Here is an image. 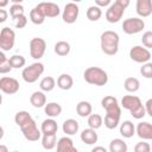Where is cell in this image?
<instances>
[{
  "label": "cell",
  "instance_id": "obj_34",
  "mask_svg": "<svg viewBox=\"0 0 152 152\" xmlns=\"http://www.w3.org/2000/svg\"><path fill=\"white\" fill-rule=\"evenodd\" d=\"M10 64L12 69H20L26 64V59L21 55H13L10 57Z\"/></svg>",
  "mask_w": 152,
  "mask_h": 152
},
{
  "label": "cell",
  "instance_id": "obj_27",
  "mask_svg": "<svg viewBox=\"0 0 152 152\" xmlns=\"http://www.w3.org/2000/svg\"><path fill=\"white\" fill-rule=\"evenodd\" d=\"M55 53L56 55H58V56H61V57H64V56H66V55H69L70 53V50H71V48H70V44L68 43V42H65V40H59V42H57L56 44H55Z\"/></svg>",
  "mask_w": 152,
  "mask_h": 152
},
{
  "label": "cell",
  "instance_id": "obj_32",
  "mask_svg": "<svg viewBox=\"0 0 152 152\" xmlns=\"http://www.w3.org/2000/svg\"><path fill=\"white\" fill-rule=\"evenodd\" d=\"M101 17H102V10L99 6L94 5V6H90L87 10V18L90 21H97Z\"/></svg>",
  "mask_w": 152,
  "mask_h": 152
},
{
  "label": "cell",
  "instance_id": "obj_47",
  "mask_svg": "<svg viewBox=\"0 0 152 152\" xmlns=\"http://www.w3.org/2000/svg\"><path fill=\"white\" fill-rule=\"evenodd\" d=\"M90 152H108L103 146H95L94 148H91Z\"/></svg>",
  "mask_w": 152,
  "mask_h": 152
},
{
  "label": "cell",
  "instance_id": "obj_41",
  "mask_svg": "<svg viewBox=\"0 0 152 152\" xmlns=\"http://www.w3.org/2000/svg\"><path fill=\"white\" fill-rule=\"evenodd\" d=\"M134 152H151V145L146 141H139L134 146Z\"/></svg>",
  "mask_w": 152,
  "mask_h": 152
},
{
  "label": "cell",
  "instance_id": "obj_37",
  "mask_svg": "<svg viewBox=\"0 0 152 152\" xmlns=\"http://www.w3.org/2000/svg\"><path fill=\"white\" fill-rule=\"evenodd\" d=\"M10 14L12 19H15L20 15H24V6L21 4H13L10 7Z\"/></svg>",
  "mask_w": 152,
  "mask_h": 152
},
{
  "label": "cell",
  "instance_id": "obj_8",
  "mask_svg": "<svg viewBox=\"0 0 152 152\" xmlns=\"http://www.w3.org/2000/svg\"><path fill=\"white\" fill-rule=\"evenodd\" d=\"M15 43V32L10 27H2L0 32V49L1 51H10Z\"/></svg>",
  "mask_w": 152,
  "mask_h": 152
},
{
  "label": "cell",
  "instance_id": "obj_1",
  "mask_svg": "<svg viewBox=\"0 0 152 152\" xmlns=\"http://www.w3.org/2000/svg\"><path fill=\"white\" fill-rule=\"evenodd\" d=\"M120 37L115 31H104L100 37V45L103 53L108 56H114L119 51Z\"/></svg>",
  "mask_w": 152,
  "mask_h": 152
},
{
  "label": "cell",
  "instance_id": "obj_35",
  "mask_svg": "<svg viewBox=\"0 0 152 152\" xmlns=\"http://www.w3.org/2000/svg\"><path fill=\"white\" fill-rule=\"evenodd\" d=\"M32 119V116L28 114V112H26V110H20V112H18L17 114H15V116H14V121H15V124L19 126V127H21L23 125H25L27 121H30Z\"/></svg>",
  "mask_w": 152,
  "mask_h": 152
},
{
  "label": "cell",
  "instance_id": "obj_40",
  "mask_svg": "<svg viewBox=\"0 0 152 152\" xmlns=\"http://www.w3.org/2000/svg\"><path fill=\"white\" fill-rule=\"evenodd\" d=\"M141 43L146 49H152V31H146L142 34Z\"/></svg>",
  "mask_w": 152,
  "mask_h": 152
},
{
  "label": "cell",
  "instance_id": "obj_29",
  "mask_svg": "<svg viewBox=\"0 0 152 152\" xmlns=\"http://www.w3.org/2000/svg\"><path fill=\"white\" fill-rule=\"evenodd\" d=\"M57 141L56 134H44L42 137V146L45 150H53L57 146Z\"/></svg>",
  "mask_w": 152,
  "mask_h": 152
},
{
  "label": "cell",
  "instance_id": "obj_50",
  "mask_svg": "<svg viewBox=\"0 0 152 152\" xmlns=\"http://www.w3.org/2000/svg\"><path fill=\"white\" fill-rule=\"evenodd\" d=\"M13 152H19V151H13Z\"/></svg>",
  "mask_w": 152,
  "mask_h": 152
},
{
  "label": "cell",
  "instance_id": "obj_16",
  "mask_svg": "<svg viewBox=\"0 0 152 152\" xmlns=\"http://www.w3.org/2000/svg\"><path fill=\"white\" fill-rule=\"evenodd\" d=\"M135 11L139 17L146 18L152 14V1L151 0H138L135 4Z\"/></svg>",
  "mask_w": 152,
  "mask_h": 152
},
{
  "label": "cell",
  "instance_id": "obj_45",
  "mask_svg": "<svg viewBox=\"0 0 152 152\" xmlns=\"http://www.w3.org/2000/svg\"><path fill=\"white\" fill-rule=\"evenodd\" d=\"M95 5L96 6H99L100 8L101 7H103V6H110V0H96L95 1Z\"/></svg>",
  "mask_w": 152,
  "mask_h": 152
},
{
  "label": "cell",
  "instance_id": "obj_51",
  "mask_svg": "<svg viewBox=\"0 0 152 152\" xmlns=\"http://www.w3.org/2000/svg\"><path fill=\"white\" fill-rule=\"evenodd\" d=\"M151 150H152V146H151Z\"/></svg>",
  "mask_w": 152,
  "mask_h": 152
},
{
  "label": "cell",
  "instance_id": "obj_18",
  "mask_svg": "<svg viewBox=\"0 0 152 152\" xmlns=\"http://www.w3.org/2000/svg\"><path fill=\"white\" fill-rule=\"evenodd\" d=\"M30 103L34 107V108H42V107H45L46 104V96L44 94V91H33L32 95L30 96Z\"/></svg>",
  "mask_w": 152,
  "mask_h": 152
},
{
  "label": "cell",
  "instance_id": "obj_28",
  "mask_svg": "<svg viewBox=\"0 0 152 152\" xmlns=\"http://www.w3.org/2000/svg\"><path fill=\"white\" fill-rule=\"evenodd\" d=\"M124 88L128 93H135L140 89V82L137 77H127L124 82Z\"/></svg>",
  "mask_w": 152,
  "mask_h": 152
},
{
  "label": "cell",
  "instance_id": "obj_42",
  "mask_svg": "<svg viewBox=\"0 0 152 152\" xmlns=\"http://www.w3.org/2000/svg\"><path fill=\"white\" fill-rule=\"evenodd\" d=\"M131 115L134 118V119H141V118H144L145 115H146V109H145V106L144 104H141L139 108H137L135 110H133V112H131Z\"/></svg>",
  "mask_w": 152,
  "mask_h": 152
},
{
  "label": "cell",
  "instance_id": "obj_4",
  "mask_svg": "<svg viewBox=\"0 0 152 152\" xmlns=\"http://www.w3.org/2000/svg\"><path fill=\"white\" fill-rule=\"evenodd\" d=\"M44 64L40 62H36L25 66L21 72V77L26 83H34L44 72Z\"/></svg>",
  "mask_w": 152,
  "mask_h": 152
},
{
  "label": "cell",
  "instance_id": "obj_20",
  "mask_svg": "<svg viewBox=\"0 0 152 152\" xmlns=\"http://www.w3.org/2000/svg\"><path fill=\"white\" fill-rule=\"evenodd\" d=\"M57 129H58V126H57V122L53 120V119H45L43 122H42V126H40V131L44 134H56L57 133Z\"/></svg>",
  "mask_w": 152,
  "mask_h": 152
},
{
  "label": "cell",
  "instance_id": "obj_22",
  "mask_svg": "<svg viewBox=\"0 0 152 152\" xmlns=\"http://www.w3.org/2000/svg\"><path fill=\"white\" fill-rule=\"evenodd\" d=\"M78 128H80V125L75 119H66L63 122V126H62V129L66 135L76 134L78 132Z\"/></svg>",
  "mask_w": 152,
  "mask_h": 152
},
{
  "label": "cell",
  "instance_id": "obj_3",
  "mask_svg": "<svg viewBox=\"0 0 152 152\" xmlns=\"http://www.w3.org/2000/svg\"><path fill=\"white\" fill-rule=\"evenodd\" d=\"M129 5V0H115L106 11V20L110 24L120 21L126 7Z\"/></svg>",
  "mask_w": 152,
  "mask_h": 152
},
{
  "label": "cell",
  "instance_id": "obj_26",
  "mask_svg": "<svg viewBox=\"0 0 152 152\" xmlns=\"http://www.w3.org/2000/svg\"><path fill=\"white\" fill-rule=\"evenodd\" d=\"M128 146L122 139H113L109 142V152H127Z\"/></svg>",
  "mask_w": 152,
  "mask_h": 152
},
{
  "label": "cell",
  "instance_id": "obj_49",
  "mask_svg": "<svg viewBox=\"0 0 152 152\" xmlns=\"http://www.w3.org/2000/svg\"><path fill=\"white\" fill-rule=\"evenodd\" d=\"M8 4V1H2V2H0V7H4V6H6Z\"/></svg>",
  "mask_w": 152,
  "mask_h": 152
},
{
  "label": "cell",
  "instance_id": "obj_24",
  "mask_svg": "<svg viewBox=\"0 0 152 152\" xmlns=\"http://www.w3.org/2000/svg\"><path fill=\"white\" fill-rule=\"evenodd\" d=\"M120 134L124 138H132L135 134V127H134L133 122L129 120H125L120 125Z\"/></svg>",
  "mask_w": 152,
  "mask_h": 152
},
{
  "label": "cell",
  "instance_id": "obj_17",
  "mask_svg": "<svg viewBox=\"0 0 152 152\" xmlns=\"http://www.w3.org/2000/svg\"><path fill=\"white\" fill-rule=\"evenodd\" d=\"M56 147H57L56 152H78L77 148L74 146V141L69 137L59 138Z\"/></svg>",
  "mask_w": 152,
  "mask_h": 152
},
{
  "label": "cell",
  "instance_id": "obj_25",
  "mask_svg": "<svg viewBox=\"0 0 152 152\" xmlns=\"http://www.w3.org/2000/svg\"><path fill=\"white\" fill-rule=\"evenodd\" d=\"M93 112V107L91 103L89 101H80L76 106V113L81 116V118H86L89 116Z\"/></svg>",
  "mask_w": 152,
  "mask_h": 152
},
{
  "label": "cell",
  "instance_id": "obj_14",
  "mask_svg": "<svg viewBox=\"0 0 152 152\" xmlns=\"http://www.w3.org/2000/svg\"><path fill=\"white\" fill-rule=\"evenodd\" d=\"M141 104H142L141 103V100L138 96H135V95H125L121 99V106H122V108L129 110V113L133 112V110H135L137 108H139Z\"/></svg>",
  "mask_w": 152,
  "mask_h": 152
},
{
  "label": "cell",
  "instance_id": "obj_5",
  "mask_svg": "<svg viewBox=\"0 0 152 152\" xmlns=\"http://www.w3.org/2000/svg\"><path fill=\"white\" fill-rule=\"evenodd\" d=\"M101 106L106 110V115H110V116L120 119V116H121V108H120V104H119L116 97L110 96V95L104 96L101 100Z\"/></svg>",
  "mask_w": 152,
  "mask_h": 152
},
{
  "label": "cell",
  "instance_id": "obj_36",
  "mask_svg": "<svg viewBox=\"0 0 152 152\" xmlns=\"http://www.w3.org/2000/svg\"><path fill=\"white\" fill-rule=\"evenodd\" d=\"M12 70V66L10 64V58L6 57L5 52H0V74H7Z\"/></svg>",
  "mask_w": 152,
  "mask_h": 152
},
{
  "label": "cell",
  "instance_id": "obj_7",
  "mask_svg": "<svg viewBox=\"0 0 152 152\" xmlns=\"http://www.w3.org/2000/svg\"><path fill=\"white\" fill-rule=\"evenodd\" d=\"M20 129H21V133L25 137V139L28 140V141H37L43 135L42 131L37 127V124H36V121L33 119H31L25 125H23L20 127Z\"/></svg>",
  "mask_w": 152,
  "mask_h": 152
},
{
  "label": "cell",
  "instance_id": "obj_13",
  "mask_svg": "<svg viewBox=\"0 0 152 152\" xmlns=\"http://www.w3.org/2000/svg\"><path fill=\"white\" fill-rule=\"evenodd\" d=\"M37 7L43 12V14L48 18H56L59 15L61 10L59 6L55 2H39Z\"/></svg>",
  "mask_w": 152,
  "mask_h": 152
},
{
  "label": "cell",
  "instance_id": "obj_46",
  "mask_svg": "<svg viewBox=\"0 0 152 152\" xmlns=\"http://www.w3.org/2000/svg\"><path fill=\"white\" fill-rule=\"evenodd\" d=\"M7 15H8L7 11L4 10V8H1V10H0V23H5L6 19H7Z\"/></svg>",
  "mask_w": 152,
  "mask_h": 152
},
{
  "label": "cell",
  "instance_id": "obj_10",
  "mask_svg": "<svg viewBox=\"0 0 152 152\" xmlns=\"http://www.w3.org/2000/svg\"><path fill=\"white\" fill-rule=\"evenodd\" d=\"M46 50V42L43 38L34 37L30 40V55L33 59H40Z\"/></svg>",
  "mask_w": 152,
  "mask_h": 152
},
{
  "label": "cell",
  "instance_id": "obj_11",
  "mask_svg": "<svg viewBox=\"0 0 152 152\" xmlns=\"http://www.w3.org/2000/svg\"><path fill=\"white\" fill-rule=\"evenodd\" d=\"M78 13H80L78 5H76L74 2H68L64 6L63 13H62V19L66 24H74L78 18Z\"/></svg>",
  "mask_w": 152,
  "mask_h": 152
},
{
  "label": "cell",
  "instance_id": "obj_48",
  "mask_svg": "<svg viewBox=\"0 0 152 152\" xmlns=\"http://www.w3.org/2000/svg\"><path fill=\"white\" fill-rule=\"evenodd\" d=\"M0 152H8L7 146H6V145H4V144H1V145H0Z\"/></svg>",
  "mask_w": 152,
  "mask_h": 152
},
{
  "label": "cell",
  "instance_id": "obj_43",
  "mask_svg": "<svg viewBox=\"0 0 152 152\" xmlns=\"http://www.w3.org/2000/svg\"><path fill=\"white\" fill-rule=\"evenodd\" d=\"M13 23H14V26H15L17 28H23V27H25L26 24H27V18L25 17V14H24V15H20V17H18V18L13 19Z\"/></svg>",
  "mask_w": 152,
  "mask_h": 152
},
{
  "label": "cell",
  "instance_id": "obj_30",
  "mask_svg": "<svg viewBox=\"0 0 152 152\" xmlns=\"http://www.w3.org/2000/svg\"><path fill=\"white\" fill-rule=\"evenodd\" d=\"M45 15L43 14V12L36 6V7H33L31 11H30V20L33 23V24H36V25H42L44 21H45Z\"/></svg>",
  "mask_w": 152,
  "mask_h": 152
},
{
  "label": "cell",
  "instance_id": "obj_31",
  "mask_svg": "<svg viewBox=\"0 0 152 152\" xmlns=\"http://www.w3.org/2000/svg\"><path fill=\"white\" fill-rule=\"evenodd\" d=\"M39 87H40L42 91H45V93L52 91L56 87V81L52 76H45V77L42 78V81L39 83Z\"/></svg>",
  "mask_w": 152,
  "mask_h": 152
},
{
  "label": "cell",
  "instance_id": "obj_39",
  "mask_svg": "<svg viewBox=\"0 0 152 152\" xmlns=\"http://www.w3.org/2000/svg\"><path fill=\"white\" fill-rule=\"evenodd\" d=\"M140 74L145 78H152V62H147L142 64L140 68Z\"/></svg>",
  "mask_w": 152,
  "mask_h": 152
},
{
  "label": "cell",
  "instance_id": "obj_6",
  "mask_svg": "<svg viewBox=\"0 0 152 152\" xmlns=\"http://www.w3.org/2000/svg\"><path fill=\"white\" fill-rule=\"evenodd\" d=\"M121 27L126 34H137L145 28V21L141 18H137V17L127 18L124 20Z\"/></svg>",
  "mask_w": 152,
  "mask_h": 152
},
{
  "label": "cell",
  "instance_id": "obj_19",
  "mask_svg": "<svg viewBox=\"0 0 152 152\" xmlns=\"http://www.w3.org/2000/svg\"><path fill=\"white\" fill-rule=\"evenodd\" d=\"M97 133L93 128H84L81 133V140L87 145H94L97 141Z\"/></svg>",
  "mask_w": 152,
  "mask_h": 152
},
{
  "label": "cell",
  "instance_id": "obj_2",
  "mask_svg": "<svg viewBox=\"0 0 152 152\" xmlns=\"http://www.w3.org/2000/svg\"><path fill=\"white\" fill-rule=\"evenodd\" d=\"M83 78L87 83L93 84V86H97V87H102L106 86L108 82V75L107 72L99 68V66H89L84 70L83 72Z\"/></svg>",
  "mask_w": 152,
  "mask_h": 152
},
{
  "label": "cell",
  "instance_id": "obj_9",
  "mask_svg": "<svg viewBox=\"0 0 152 152\" xmlns=\"http://www.w3.org/2000/svg\"><path fill=\"white\" fill-rule=\"evenodd\" d=\"M129 57L133 62L135 63H141L145 64L147 63L151 58L152 55L148 51V49H146L145 46H140V45H135L129 50Z\"/></svg>",
  "mask_w": 152,
  "mask_h": 152
},
{
  "label": "cell",
  "instance_id": "obj_38",
  "mask_svg": "<svg viewBox=\"0 0 152 152\" xmlns=\"http://www.w3.org/2000/svg\"><path fill=\"white\" fill-rule=\"evenodd\" d=\"M119 121H120V119H118V118H114V116H110V115H106L104 116V126L108 129L116 128L118 125H119Z\"/></svg>",
  "mask_w": 152,
  "mask_h": 152
},
{
  "label": "cell",
  "instance_id": "obj_12",
  "mask_svg": "<svg viewBox=\"0 0 152 152\" xmlns=\"http://www.w3.org/2000/svg\"><path fill=\"white\" fill-rule=\"evenodd\" d=\"M0 90L7 95L15 94L19 90V82L13 77L2 76L0 78Z\"/></svg>",
  "mask_w": 152,
  "mask_h": 152
},
{
  "label": "cell",
  "instance_id": "obj_21",
  "mask_svg": "<svg viewBox=\"0 0 152 152\" xmlns=\"http://www.w3.org/2000/svg\"><path fill=\"white\" fill-rule=\"evenodd\" d=\"M44 112H45V114L49 118L53 119V118H57V116L61 115V113H62V106L59 103H57V102H49V103L45 104Z\"/></svg>",
  "mask_w": 152,
  "mask_h": 152
},
{
  "label": "cell",
  "instance_id": "obj_15",
  "mask_svg": "<svg viewBox=\"0 0 152 152\" xmlns=\"http://www.w3.org/2000/svg\"><path fill=\"white\" fill-rule=\"evenodd\" d=\"M135 133L142 140H152V124L147 121L139 122L135 127Z\"/></svg>",
  "mask_w": 152,
  "mask_h": 152
},
{
  "label": "cell",
  "instance_id": "obj_44",
  "mask_svg": "<svg viewBox=\"0 0 152 152\" xmlns=\"http://www.w3.org/2000/svg\"><path fill=\"white\" fill-rule=\"evenodd\" d=\"M145 109H146V114H148L152 118V99H148L145 102Z\"/></svg>",
  "mask_w": 152,
  "mask_h": 152
},
{
  "label": "cell",
  "instance_id": "obj_33",
  "mask_svg": "<svg viewBox=\"0 0 152 152\" xmlns=\"http://www.w3.org/2000/svg\"><path fill=\"white\" fill-rule=\"evenodd\" d=\"M103 124V119L100 114H90L88 116V126L93 129H99Z\"/></svg>",
  "mask_w": 152,
  "mask_h": 152
},
{
  "label": "cell",
  "instance_id": "obj_23",
  "mask_svg": "<svg viewBox=\"0 0 152 152\" xmlns=\"http://www.w3.org/2000/svg\"><path fill=\"white\" fill-rule=\"evenodd\" d=\"M74 86V80L69 74H62L57 78V87L62 90H69Z\"/></svg>",
  "mask_w": 152,
  "mask_h": 152
}]
</instances>
